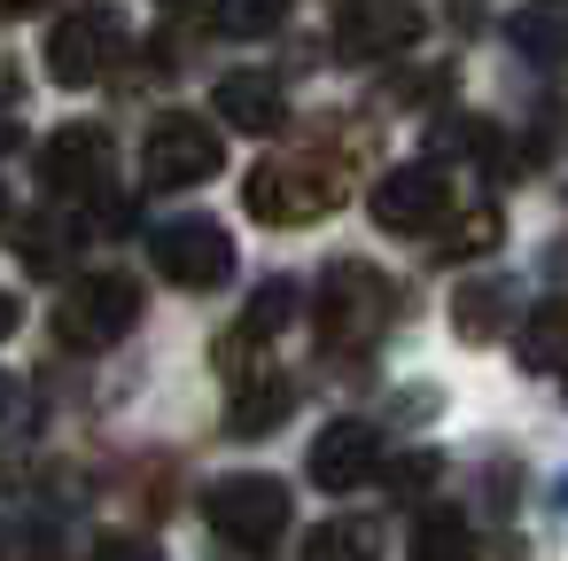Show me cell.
I'll return each instance as SVG.
<instances>
[{
	"instance_id": "1",
	"label": "cell",
	"mask_w": 568,
	"mask_h": 561,
	"mask_svg": "<svg viewBox=\"0 0 568 561\" xmlns=\"http://www.w3.org/2000/svg\"><path fill=\"white\" fill-rule=\"evenodd\" d=\"M389 312H397L389 273H374V266H358V258H335V266L320 273V289H312V328H320V351H327V359L374 351L382 328H389Z\"/></svg>"
},
{
	"instance_id": "2",
	"label": "cell",
	"mask_w": 568,
	"mask_h": 561,
	"mask_svg": "<svg viewBox=\"0 0 568 561\" xmlns=\"http://www.w3.org/2000/svg\"><path fill=\"white\" fill-rule=\"evenodd\" d=\"M242 203L265 227H304V219H327L343 203V172H335V157H265L250 172Z\"/></svg>"
},
{
	"instance_id": "3",
	"label": "cell",
	"mask_w": 568,
	"mask_h": 561,
	"mask_svg": "<svg viewBox=\"0 0 568 561\" xmlns=\"http://www.w3.org/2000/svg\"><path fill=\"white\" fill-rule=\"evenodd\" d=\"M133 48V24L125 9H110V0H87V9H71L55 32H48V79L55 87H102Z\"/></svg>"
},
{
	"instance_id": "4",
	"label": "cell",
	"mask_w": 568,
	"mask_h": 561,
	"mask_svg": "<svg viewBox=\"0 0 568 561\" xmlns=\"http://www.w3.org/2000/svg\"><path fill=\"white\" fill-rule=\"evenodd\" d=\"M203 514H211V530H219L226 545L265 553V545L288 530L296 499H288V483H281V475H219V483L203 491Z\"/></svg>"
},
{
	"instance_id": "5",
	"label": "cell",
	"mask_w": 568,
	"mask_h": 561,
	"mask_svg": "<svg viewBox=\"0 0 568 561\" xmlns=\"http://www.w3.org/2000/svg\"><path fill=\"white\" fill-rule=\"evenodd\" d=\"M133 320H141V281H133V273H87V281H71V297L55 304V335H63L71 351H110Z\"/></svg>"
},
{
	"instance_id": "6",
	"label": "cell",
	"mask_w": 568,
	"mask_h": 561,
	"mask_svg": "<svg viewBox=\"0 0 568 561\" xmlns=\"http://www.w3.org/2000/svg\"><path fill=\"white\" fill-rule=\"evenodd\" d=\"M219 164H226L219 126H203V118H187V110L156 118L149 141H141V180L164 188V196H172V188H203V180H219Z\"/></svg>"
},
{
	"instance_id": "7",
	"label": "cell",
	"mask_w": 568,
	"mask_h": 561,
	"mask_svg": "<svg viewBox=\"0 0 568 561\" xmlns=\"http://www.w3.org/2000/svg\"><path fill=\"white\" fill-rule=\"evenodd\" d=\"M149 258L172 289H226L234 281V234L219 219H172L149 234Z\"/></svg>"
},
{
	"instance_id": "8",
	"label": "cell",
	"mask_w": 568,
	"mask_h": 561,
	"mask_svg": "<svg viewBox=\"0 0 568 561\" xmlns=\"http://www.w3.org/2000/svg\"><path fill=\"white\" fill-rule=\"evenodd\" d=\"M110 172H118V141H110L102 126H63V133H48V149H40V188H48V196L102 203V196H110Z\"/></svg>"
},
{
	"instance_id": "9",
	"label": "cell",
	"mask_w": 568,
	"mask_h": 561,
	"mask_svg": "<svg viewBox=\"0 0 568 561\" xmlns=\"http://www.w3.org/2000/svg\"><path fill=\"white\" fill-rule=\"evenodd\" d=\"M413 40H420L413 0H343V17H335V56L343 63H389Z\"/></svg>"
},
{
	"instance_id": "10",
	"label": "cell",
	"mask_w": 568,
	"mask_h": 561,
	"mask_svg": "<svg viewBox=\"0 0 568 561\" xmlns=\"http://www.w3.org/2000/svg\"><path fill=\"white\" fill-rule=\"evenodd\" d=\"M452 211V180L436 164H397L374 180V227L382 234H428Z\"/></svg>"
},
{
	"instance_id": "11",
	"label": "cell",
	"mask_w": 568,
	"mask_h": 561,
	"mask_svg": "<svg viewBox=\"0 0 568 561\" xmlns=\"http://www.w3.org/2000/svg\"><path fill=\"white\" fill-rule=\"evenodd\" d=\"M312 483L320 491H358L374 468H382V429L374 421H327L320 437H312Z\"/></svg>"
},
{
	"instance_id": "12",
	"label": "cell",
	"mask_w": 568,
	"mask_h": 561,
	"mask_svg": "<svg viewBox=\"0 0 568 561\" xmlns=\"http://www.w3.org/2000/svg\"><path fill=\"white\" fill-rule=\"evenodd\" d=\"M296 304H304V289H296V281H265V289L242 304V320L219 335V367L242 382V374H250V351H257V343H273V335L296 320Z\"/></svg>"
},
{
	"instance_id": "13",
	"label": "cell",
	"mask_w": 568,
	"mask_h": 561,
	"mask_svg": "<svg viewBox=\"0 0 568 561\" xmlns=\"http://www.w3.org/2000/svg\"><path fill=\"white\" fill-rule=\"evenodd\" d=\"M211 110H219V126H234V133H273V126L288 118V94H281L273 71H226V79L211 87Z\"/></svg>"
},
{
	"instance_id": "14",
	"label": "cell",
	"mask_w": 568,
	"mask_h": 561,
	"mask_svg": "<svg viewBox=\"0 0 568 561\" xmlns=\"http://www.w3.org/2000/svg\"><path fill=\"white\" fill-rule=\"evenodd\" d=\"M506 48L521 63H568V0H521L506 17Z\"/></svg>"
},
{
	"instance_id": "15",
	"label": "cell",
	"mask_w": 568,
	"mask_h": 561,
	"mask_svg": "<svg viewBox=\"0 0 568 561\" xmlns=\"http://www.w3.org/2000/svg\"><path fill=\"white\" fill-rule=\"evenodd\" d=\"M296 405V382L288 374H250L234 382V405H226V437H273Z\"/></svg>"
},
{
	"instance_id": "16",
	"label": "cell",
	"mask_w": 568,
	"mask_h": 561,
	"mask_svg": "<svg viewBox=\"0 0 568 561\" xmlns=\"http://www.w3.org/2000/svg\"><path fill=\"white\" fill-rule=\"evenodd\" d=\"M374 553H382L374 514H335V522H320L304 538V561H374Z\"/></svg>"
},
{
	"instance_id": "17",
	"label": "cell",
	"mask_w": 568,
	"mask_h": 561,
	"mask_svg": "<svg viewBox=\"0 0 568 561\" xmlns=\"http://www.w3.org/2000/svg\"><path fill=\"white\" fill-rule=\"evenodd\" d=\"M413 561H475V530L459 507H428L413 522Z\"/></svg>"
},
{
	"instance_id": "18",
	"label": "cell",
	"mask_w": 568,
	"mask_h": 561,
	"mask_svg": "<svg viewBox=\"0 0 568 561\" xmlns=\"http://www.w3.org/2000/svg\"><path fill=\"white\" fill-rule=\"evenodd\" d=\"M281 17H288V0H211V24L226 40H265V32H281Z\"/></svg>"
},
{
	"instance_id": "19",
	"label": "cell",
	"mask_w": 568,
	"mask_h": 561,
	"mask_svg": "<svg viewBox=\"0 0 568 561\" xmlns=\"http://www.w3.org/2000/svg\"><path fill=\"white\" fill-rule=\"evenodd\" d=\"M452 320H459L467 343H475V335H498V328H506V281H467L459 304H452Z\"/></svg>"
},
{
	"instance_id": "20",
	"label": "cell",
	"mask_w": 568,
	"mask_h": 561,
	"mask_svg": "<svg viewBox=\"0 0 568 561\" xmlns=\"http://www.w3.org/2000/svg\"><path fill=\"white\" fill-rule=\"evenodd\" d=\"M521 367H568V304H545L537 320H529V335H521Z\"/></svg>"
},
{
	"instance_id": "21",
	"label": "cell",
	"mask_w": 568,
	"mask_h": 561,
	"mask_svg": "<svg viewBox=\"0 0 568 561\" xmlns=\"http://www.w3.org/2000/svg\"><path fill=\"white\" fill-rule=\"evenodd\" d=\"M71 242H87V234H79V227H55V219L40 211V219L24 227V242H17V250H24V266H32V273H55V266L71 258Z\"/></svg>"
},
{
	"instance_id": "22",
	"label": "cell",
	"mask_w": 568,
	"mask_h": 561,
	"mask_svg": "<svg viewBox=\"0 0 568 561\" xmlns=\"http://www.w3.org/2000/svg\"><path fill=\"white\" fill-rule=\"evenodd\" d=\"M490 242H498V211H467L444 250H452V258H475V250H490Z\"/></svg>"
},
{
	"instance_id": "23",
	"label": "cell",
	"mask_w": 568,
	"mask_h": 561,
	"mask_svg": "<svg viewBox=\"0 0 568 561\" xmlns=\"http://www.w3.org/2000/svg\"><path fill=\"white\" fill-rule=\"evenodd\" d=\"M428 483H436V452H405V460L389 468V491H397V499H420Z\"/></svg>"
},
{
	"instance_id": "24",
	"label": "cell",
	"mask_w": 568,
	"mask_h": 561,
	"mask_svg": "<svg viewBox=\"0 0 568 561\" xmlns=\"http://www.w3.org/2000/svg\"><path fill=\"white\" fill-rule=\"evenodd\" d=\"M94 561H164L149 538H133V530H110L102 545H94Z\"/></svg>"
},
{
	"instance_id": "25",
	"label": "cell",
	"mask_w": 568,
	"mask_h": 561,
	"mask_svg": "<svg viewBox=\"0 0 568 561\" xmlns=\"http://www.w3.org/2000/svg\"><path fill=\"white\" fill-rule=\"evenodd\" d=\"M17 141H24V126H17V110H9V102H0V157H9Z\"/></svg>"
},
{
	"instance_id": "26",
	"label": "cell",
	"mask_w": 568,
	"mask_h": 561,
	"mask_svg": "<svg viewBox=\"0 0 568 561\" xmlns=\"http://www.w3.org/2000/svg\"><path fill=\"white\" fill-rule=\"evenodd\" d=\"M17 320H24V304H17L9 289H0V335H17Z\"/></svg>"
},
{
	"instance_id": "27",
	"label": "cell",
	"mask_w": 568,
	"mask_h": 561,
	"mask_svg": "<svg viewBox=\"0 0 568 561\" xmlns=\"http://www.w3.org/2000/svg\"><path fill=\"white\" fill-rule=\"evenodd\" d=\"M40 9V0H0V24H9V17H32Z\"/></svg>"
},
{
	"instance_id": "28",
	"label": "cell",
	"mask_w": 568,
	"mask_h": 561,
	"mask_svg": "<svg viewBox=\"0 0 568 561\" xmlns=\"http://www.w3.org/2000/svg\"><path fill=\"white\" fill-rule=\"evenodd\" d=\"M0 413H9V374H0Z\"/></svg>"
},
{
	"instance_id": "29",
	"label": "cell",
	"mask_w": 568,
	"mask_h": 561,
	"mask_svg": "<svg viewBox=\"0 0 568 561\" xmlns=\"http://www.w3.org/2000/svg\"><path fill=\"white\" fill-rule=\"evenodd\" d=\"M0 219H9V188H0Z\"/></svg>"
},
{
	"instance_id": "30",
	"label": "cell",
	"mask_w": 568,
	"mask_h": 561,
	"mask_svg": "<svg viewBox=\"0 0 568 561\" xmlns=\"http://www.w3.org/2000/svg\"><path fill=\"white\" fill-rule=\"evenodd\" d=\"M242 561H257V553H242Z\"/></svg>"
},
{
	"instance_id": "31",
	"label": "cell",
	"mask_w": 568,
	"mask_h": 561,
	"mask_svg": "<svg viewBox=\"0 0 568 561\" xmlns=\"http://www.w3.org/2000/svg\"><path fill=\"white\" fill-rule=\"evenodd\" d=\"M172 9H180V0H172Z\"/></svg>"
}]
</instances>
